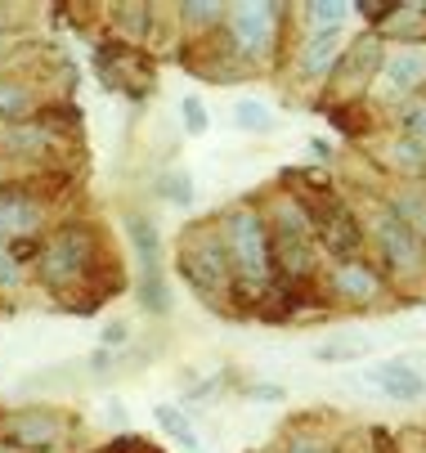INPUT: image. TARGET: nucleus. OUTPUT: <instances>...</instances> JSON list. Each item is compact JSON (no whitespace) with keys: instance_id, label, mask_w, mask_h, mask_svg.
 Segmentation results:
<instances>
[{"instance_id":"obj_19","label":"nucleus","mask_w":426,"mask_h":453,"mask_svg":"<svg viewBox=\"0 0 426 453\" xmlns=\"http://www.w3.org/2000/svg\"><path fill=\"white\" fill-rule=\"evenodd\" d=\"M233 121L242 126V131H256V135H265L270 126H274V112H270L261 99H238V104H233Z\"/></svg>"},{"instance_id":"obj_13","label":"nucleus","mask_w":426,"mask_h":453,"mask_svg":"<svg viewBox=\"0 0 426 453\" xmlns=\"http://www.w3.org/2000/svg\"><path fill=\"white\" fill-rule=\"evenodd\" d=\"M346 81L350 86H359V81H369L373 73H382V36L377 32H363L354 45H350V54H346Z\"/></svg>"},{"instance_id":"obj_7","label":"nucleus","mask_w":426,"mask_h":453,"mask_svg":"<svg viewBox=\"0 0 426 453\" xmlns=\"http://www.w3.org/2000/svg\"><path fill=\"white\" fill-rule=\"evenodd\" d=\"M373 238H377L386 265H391L395 274H417V270H422V238H417L391 207L373 216Z\"/></svg>"},{"instance_id":"obj_1","label":"nucleus","mask_w":426,"mask_h":453,"mask_svg":"<svg viewBox=\"0 0 426 453\" xmlns=\"http://www.w3.org/2000/svg\"><path fill=\"white\" fill-rule=\"evenodd\" d=\"M224 247H229V265H233V283L247 296H265L270 274H274V251H270V234L261 225V216L252 207H238L224 220Z\"/></svg>"},{"instance_id":"obj_14","label":"nucleus","mask_w":426,"mask_h":453,"mask_svg":"<svg viewBox=\"0 0 426 453\" xmlns=\"http://www.w3.org/2000/svg\"><path fill=\"white\" fill-rule=\"evenodd\" d=\"M341 54V32H310L300 45V73L306 77H323Z\"/></svg>"},{"instance_id":"obj_8","label":"nucleus","mask_w":426,"mask_h":453,"mask_svg":"<svg viewBox=\"0 0 426 453\" xmlns=\"http://www.w3.org/2000/svg\"><path fill=\"white\" fill-rule=\"evenodd\" d=\"M229 32L238 54H265L274 41V5L270 0H242L229 10Z\"/></svg>"},{"instance_id":"obj_26","label":"nucleus","mask_w":426,"mask_h":453,"mask_svg":"<svg viewBox=\"0 0 426 453\" xmlns=\"http://www.w3.org/2000/svg\"><path fill=\"white\" fill-rule=\"evenodd\" d=\"M220 14H224V10H220V5H211V0H207V5H185V19H189V23H198V27H202V23L211 27Z\"/></svg>"},{"instance_id":"obj_21","label":"nucleus","mask_w":426,"mask_h":453,"mask_svg":"<svg viewBox=\"0 0 426 453\" xmlns=\"http://www.w3.org/2000/svg\"><path fill=\"white\" fill-rule=\"evenodd\" d=\"M157 188H162V198H166V203H175V207H189V203H194V184H189V175H185V171H166Z\"/></svg>"},{"instance_id":"obj_20","label":"nucleus","mask_w":426,"mask_h":453,"mask_svg":"<svg viewBox=\"0 0 426 453\" xmlns=\"http://www.w3.org/2000/svg\"><path fill=\"white\" fill-rule=\"evenodd\" d=\"M346 5L341 0H315V5L306 10V19H310V32H341V23H346Z\"/></svg>"},{"instance_id":"obj_22","label":"nucleus","mask_w":426,"mask_h":453,"mask_svg":"<svg viewBox=\"0 0 426 453\" xmlns=\"http://www.w3.org/2000/svg\"><path fill=\"white\" fill-rule=\"evenodd\" d=\"M32 112V95L14 81H0V117H27Z\"/></svg>"},{"instance_id":"obj_11","label":"nucleus","mask_w":426,"mask_h":453,"mask_svg":"<svg viewBox=\"0 0 426 453\" xmlns=\"http://www.w3.org/2000/svg\"><path fill=\"white\" fill-rule=\"evenodd\" d=\"M332 292H337L341 301H350V305H369V301H377L382 279H377L369 265H359V261H341L337 274H332Z\"/></svg>"},{"instance_id":"obj_3","label":"nucleus","mask_w":426,"mask_h":453,"mask_svg":"<svg viewBox=\"0 0 426 453\" xmlns=\"http://www.w3.org/2000/svg\"><path fill=\"white\" fill-rule=\"evenodd\" d=\"M95 261V234L86 225H68V229H58L54 242L41 251V279L54 288V292H64V288H77L86 279Z\"/></svg>"},{"instance_id":"obj_30","label":"nucleus","mask_w":426,"mask_h":453,"mask_svg":"<svg viewBox=\"0 0 426 453\" xmlns=\"http://www.w3.org/2000/svg\"><path fill=\"white\" fill-rule=\"evenodd\" d=\"M90 368H95V372H108V368H112V355H108V350H95V355H90Z\"/></svg>"},{"instance_id":"obj_23","label":"nucleus","mask_w":426,"mask_h":453,"mask_svg":"<svg viewBox=\"0 0 426 453\" xmlns=\"http://www.w3.org/2000/svg\"><path fill=\"white\" fill-rule=\"evenodd\" d=\"M404 135L426 149V104H413V108L404 112Z\"/></svg>"},{"instance_id":"obj_29","label":"nucleus","mask_w":426,"mask_h":453,"mask_svg":"<svg viewBox=\"0 0 426 453\" xmlns=\"http://www.w3.org/2000/svg\"><path fill=\"white\" fill-rule=\"evenodd\" d=\"M252 400L274 404V400H283V386H252Z\"/></svg>"},{"instance_id":"obj_6","label":"nucleus","mask_w":426,"mask_h":453,"mask_svg":"<svg viewBox=\"0 0 426 453\" xmlns=\"http://www.w3.org/2000/svg\"><path fill=\"white\" fill-rule=\"evenodd\" d=\"M306 216H310L319 242H323L332 256H341V261H354V251H359V225H354V216L346 211V203H337V198H328V193H323L319 203L306 207Z\"/></svg>"},{"instance_id":"obj_4","label":"nucleus","mask_w":426,"mask_h":453,"mask_svg":"<svg viewBox=\"0 0 426 453\" xmlns=\"http://www.w3.org/2000/svg\"><path fill=\"white\" fill-rule=\"evenodd\" d=\"M126 234L135 242V256H140V301L153 310V314H166L171 310V296H166V274H162V234L153 225V216H131L126 220Z\"/></svg>"},{"instance_id":"obj_10","label":"nucleus","mask_w":426,"mask_h":453,"mask_svg":"<svg viewBox=\"0 0 426 453\" xmlns=\"http://www.w3.org/2000/svg\"><path fill=\"white\" fill-rule=\"evenodd\" d=\"M373 381H377V391L391 395V400H422V395H426V377H422L413 364H404V359L377 364Z\"/></svg>"},{"instance_id":"obj_5","label":"nucleus","mask_w":426,"mask_h":453,"mask_svg":"<svg viewBox=\"0 0 426 453\" xmlns=\"http://www.w3.org/2000/svg\"><path fill=\"white\" fill-rule=\"evenodd\" d=\"M179 274L189 279V288H198L202 296H220L233 283V265H229V247L224 238H189L179 247Z\"/></svg>"},{"instance_id":"obj_27","label":"nucleus","mask_w":426,"mask_h":453,"mask_svg":"<svg viewBox=\"0 0 426 453\" xmlns=\"http://www.w3.org/2000/svg\"><path fill=\"white\" fill-rule=\"evenodd\" d=\"M287 453H328V444H323L319 435H296V440L287 444Z\"/></svg>"},{"instance_id":"obj_16","label":"nucleus","mask_w":426,"mask_h":453,"mask_svg":"<svg viewBox=\"0 0 426 453\" xmlns=\"http://www.w3.org/2000/svg\"><path fill=\"white\" fill-rule=\"evenodd\" d=\"M373 350V337H363V333H337L328 342L315 346V359L319 364H350V359H363Z\"/></svg>"},{"instance_id":"obj_24","label":"nucleus","mask_w":426,"mask_h":453,"mask_svg":"<svg viewBox=\"0 0 426 453\" xmlns=\"http://www.w3.org/2000/svg\"><path fill=\"white\" fill-rule=\"evenodd\" d=\"M179 112H185V126H189V135H202L207 131V108L198 95H189L185 104H179Z\"/></svg>"},{"instance_id":"obj_31","label":"nucleus","mask_w":426,"mask_h":453,"mask_svg":"<svg viewBox=\"0 0 426 453\" xmlns=\"http://www.w3.org/2000/svg\"><path fill=\"white\" fill-rule=\"evenodd\" d=\"M0 453H32V449L19 444V440H5V435H0Z\"/></svg>"},{"instance_id":"obj_28","label":"nucleus","mask_w":426,"mask_h":453,"mask_svg":"<svg viewBox=\"0 0 426 453\" xmlns=\"http://www.w3.org/2000/svg\"><path fill=\"white\" fill-rule=\"evenodd\" d=\"M19 283V261L10 251H0V288H14Z\"/></svg>"},{"instance_id":"obj_15","label":"nucleus","mask_w":426,"mask_h":453,"mask_svg":"<svg viewBox=\"0 0 426 453\" xmlns=\"http://www.w3.org/2000/svg\"><path fill=\"white\" fill-rule=\"evenodd\" d=\"M10 426H14V440L27 444V449H41V444H49L58 431H64V422H58L54 413H45V409H27V413H19Z\"/></svg>"},{"instance_id":"obj_9","label":"nucleus","mask_w":426,"mask_h":453,"mask_svg":"<svg viewBox=\"0 0 426 453\" xmlns=\"http://www.w3.org/2000/svg\"><path fill=\"white\" fill-rule=\"evenodd\" d=\"M426 81V54L422 50H399L382 63V90L386 95H408Z\"/></svg>"},{"instance_id":"obj_25","label":"nucleus","mask_w":426,"mask_h":453,"mask_svg":"<svg viewBox=\"0 0 426 453\" xmlns=\"http://www.w3.org/2000/svg\"><path fill=\"white\" fill-rule=\"evenodd\" d=\"M144 5H126V10H117V23H121V32L126 36H144Z\"/></svg>"},{"instance_id":"obj_2","label":"nucleus","mask_w":426,"mask_h":453,"mask_svg":"<svg viewBox=\"0 0 426 453\" xmlns=\"http://www.w3.org/2000/svg\"><path fill=\"white\" fill-rule=\"evenodd\" d=\"M270 251H274V265L287 274V279H306L315 270V225L306 216V207L296 203H283L278 207V220H274V234H270Z\"/></svg>"},{"instance_id":"obj_18","label":"nucleus","mask_w":426,"mask_h":453,"mask_svg":"<svg viewBox=\"0 0 426 453\" xmlns=\"http://www.w3.org/2000/svg\"><path fill=\"white\" fill-rule=\"evenodd\" d=\"M391 211H395V216L422 238V247H426V198H422V193H395Z\"/></svg>"},{"instance_id":"obj_17","label":"nucleus","mask_w":426,"mask_h":453,"mask_svg":"<svg viewBox=\"0 0 426 453\" xmlns=\"http://www.w3.org/2000/svg\"><path fill=\"white\" fill-rule=\"evenodd\" d=\"M153 418H157V426L179 444V449H189V453H202V440L194 435V426H189V418L179 413V409H171V404H157L153 409Z\"/></svg>"},{"instance_id":"obj_12","label":"nucleus","mask_w":426,"mask_h":453,"mask_svg":"<svg viewBox=\"0 0 426 453\" xmlns=\"http://www.w3.org/2000/svg\"><path fill=\"white\" fill-rule=\"evenodd\" d=\"M36 220L41 211L23 188H0V238H23L36 229Z\"/></svg>"}]
</instances>
